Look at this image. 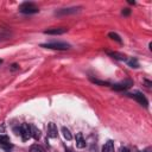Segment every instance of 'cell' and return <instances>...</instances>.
Returning <instances> with one entry per match:
<instances>
[{
  "mask_svg": "<svg viewBox=\"0 0 152 152\" xmlns=\"http://www.w3.org/2000/svg\"><path fill=\"white\" fill-rule=\"evenodd\" d=\"M19 12L24 13V14H34L39 12V8L33 4V2H23L19 6Z\"/></svg>",
  "mask_w": 152,
  "mask_h": 152,
  "instance_id": "1",
  "label": "cell"
},
{
  "mask_svg": "<svg viewBox=\"0 0 152 152\" xmlns=\"http://www.w3.org/2000/svg\"><path fill=\"white\" fill-rule=\"evenodd\" d=\"M42 48L52 49V50H69V49H70V44H68V43H62V42H52V43L42 44Z\"/></svg>",
  "mask_w": 152,
  "mask_h": 152,
  "instance_id": "2",
  "label": "cell"
},
{
  "mask_svg": "<svg viewBox=\"0 0 152 152\" xmlns=\"http://www.w3.org/2000/svg\"><path fill=\"white\" fill-rule=\"evenodd\" d=\"M20 134H21V138H23L24 141L28 140L31 138V125L23 124L21 127H20Z\"/></svg>",
  "mask_w": 152,
  "mask_h": 152,
  "instance_id": "3",
  "label": "cell"
},
{
  "mask_svg": "<svg viewBox=\"0 0 152 152\" xmlns=\"http://www.w3.org/2000/svg\"><path fill=\"white\" fill-rule=\"evenodd\" d=\"M131 86H133V81H132V80H126V81H124V82L113 84V89H114V90H126V89H128Z\"/></svg>",
  "mask_w": 152,
  "mask_h": 152,
  "instance_id": "4",
  "label": "cell"
},
{
  "mask_svg": "<svg viewBox=\"0 0 152 152\" xmlns=\"http://www.w3.org/2000/svg\"><path fill=\"white\" fill-rule=\"evenodd\" d=\"M128 96L135 99V100H137L141 106H144V107H147V104H148V101L146 100V97H145L141 93H139V91H137V93H134V94H128Z\"/></svg>",
  "mask_w": 152,
  "mask_h": 152,
  "instance_id": "5",
  "label": "cell"
},
{
  "mask_svg": "<svg viewBox=\"0 0 152 152\" xmlns=\"http://www.w3.org/2000/svg\"><path fill=\"white\" fill-rule=\"evenodd\" d=\"M80 11V7H70V8H62L59 11H56V15H65V14H72Z\"/></svg>",
  "mask_w": 152,
  "mask_h": 152,
  "instance_id": "6",
  "label": "cell"
},
{
  "mask_svg": "<svg viewBox=\"0 0 152 152\" xmlns=\"http://www.w3.org/2000/svg\"><path fill=\"white\" fill-rule=\"evenodd\" d=\"M65 32H66L65 27H51V28H48L44 31V33H46V34H63Z\"/></svg>",
  "mask_w": 152,
  "mask_h": 152,
  "instance_id": "7",
  "label": "cell"
},
{
  "mask_svg": "<svg viewBox=\"0 0 152 152\" xmlns=\"http://www.w3.org/2000/svg\"><path fill=\"white\" fill-rule=\"evenodd\" d=\"M57 126L53 124V122H50L48 125V137L49 138H57Z\"/></svg>",
  "mask_w": 152,
  "mask_h": 152,
  "instance_id": "8",
  "label": "cell"
},
{
  "mask_svg": "<svg viewBox=\"0 0 152 152\" xmlns=\"http://www.w3.org/2000/svg\"><path fill=\"white\" fill-rule=\"evenodd\" d=\"M76 147H78V148L86 147V140H84L82 133H77L76 134Z\"/></svg>",
  "mask_w": 152,
  "mask_h": 152,
  "instance_id": "9",
  "label": "cell"
},
{
  "mask_svg": "<svg viewBox=\"0 0 152 152\" xmlns=\"http://www.w3.org/2000/svg\"><path fill=\"white\" fill-rule=\"evenodd\" d=\"M107 53H108L110 57L115 58V59H119V61H127V57H126L125 55L120 53V52H116V51H107Z\"/></svg>",
  "mask_w": 152,
  "mask_h": 152,
  "instance_id": "10",
  "label": "cell"
},
{
  "mask_svg": "<svg viewBox=\"0 0 152 152\" xmlns=\"http://www.w3.org/2000/svg\"><path fill=\"white\" fill-rule=\"evenodd\" d=\"M0 145L4 146L6 150H8V147H11V144H10V138L5 134H0Z\"/></svg>",
  "mask_w": 152,
  "mask_h": 152,
  "instance_id": "11",
  "label": "cell"
},
{
  "mask_svg": "<svg viewBox=\"0 0 152 152\" xmlns=\"http://www.w3.org/2000/svg\"><path fill=\"white\" fill-rule=\"evenodd\" d=\"M102 152H114V144L112 140H108L103 147H102Z\"/></svg>",
  "mask_w": 152,
  "mask_h": 152,
  "instance_id": "12",
  "label": "cell"
},
{
  "mask_svg": "<svg viewBox=\"0 0 152 152\" xmlns=\"http://www.w3.org/2000/svg\"><path fill=\"white\" fill-rule=\"evenodd\" d=\"M31 137H33L36 140H38L40 138V131L33 125H31Z\"/></svg>",
  "mask_w": 152,
  "mask_h": 152,
  "instance_id": "13",
  "label": "cell"
},
{
  "mask_svg": "<svg viewBox=\"0 0 152 152\" xmlns=\"http://www.w3.org/2000/svg\"><path fill=\"white\" fill-rule=\"evenodd\" d=\"M62 133H63L64 139H66V140H71L72 139V134L70 133V131L66 127H62Z\"/></svg>",
  "mask_w": 152,
  "mask_h": 152,
  "instance_id": "14",
  "label": "cell"
},
{
  "mask_svg": "<svg viewBox=\"0 0 152 152\" xmlns=\"http://www.w3.org/2000/svg\"><path fill=\"white\" fill-rule=\"evenodd\" d=\"M127 63H128V65H129L131 68H139L138 59H137V58H134V57H132L131 59H127Z\"/></svg>",
  "mask_w": 152,
  "mask_h": 152,
  "instance_id": "15",
  "label": "cell"
},
{
  "mask_svg": "<svg viewBox=\"0 0 152 152\" xmlns=\"http://www.w3.org/2000/svg\"><path fill=\"white\" fill-rule=\"evenodd\" d=\"M30 152H45V150H44L42 146L34 144V145H32V146L30 147Z\"/></svg>",
  "mask_w": 152,
  "mask_h": 152,
  "instance_id": "16",
  "label": "cell"
},
{
  "mask_svg": "<svg viewBox=\"0 0 152 152\" xmlns=\"http://www.w3.org/2000/svg\"><path fill=\"white\" fill-rule=\"evenodd\" d=\"M108 37L109 38H112V39H114V40H116L118 43H122V40H121V38H120V36L118 34V33H115V32H109L108 33Z\"/></svg>",
  "mask_w": 152,
  "mask_h": 152,
  "instance_id": "17",
  "label": "cell"
},
{
  "mask_svg": "<svg viewBox=\"0 0 152 152\" xmlns=\"http://www.w3.org/2000/svg\"><path fill=\"white\" fill-rule=\"evenodd\" d=\"M90 81H91L93 83H96V84H100V86H108V82L100 81V80H96V78H93V77H90Z\"/></svg>",
  "mask_w": 152,
  "mask_h": 152,
  "instance_id": "18",
  "label": "cell"
},
{
  "mask_svg": "<svg viewBox=\"0 0 152 152\" xmlns=\"http://www.w3.org/2000/svg\"><path fill=\"white\" fill-rule=\"evenodd\" d=\"M121 152H138L135 148H133V150H129L128 147H122L121 148Z\"/></svg>",
  "mask_w": 152,
  "mask_h": 152,
  "instance_id": "19",
  "label": "cell"
},
{
  "mask_svg": "<svg viewBox=\"0 0 152 152\" xmlns=\"http://www.w3.org/2000/svg\"><path fill=\"white\" fill-rule=\"evenodd\" d=\"M121 13H122L124 15H129V13H131V10H129V8H124Z\"/></svg>",
  "mask_w": 152,
  "mask_h": 152,
  "instance_id": "20",
  "label": "cell"
},
{
  "mask_svg": "<svg viewBox=\"0 0 152 152\" xmlns=\"http://www.w3.org/2000/svg\"><path fill=\"white\" fill-rule=\"evenodd\" d=\"M18 69H19V65H18V64H15V63H14V64H12V65H11V70H12V71L18 70Z\"/></svg>",
  "mask_w": 152,
  "mask_h": 152,
  "instance_id": "21",
  "label": "cell"
},
{
  "mask_svg": "<svg viewBox=\"0 0 152 152\" xmlns=\"http://www.w3.org/2000/svg\"><path fill=\"white\" fill-rule=\"evenodd\" d=\"M65 152H71V150L70 148H65Z\"/></svg>",
  "mask_w": 152,
  "mask_h": 152,
  "instance_id": "22",
  "label": "cell"
},
{
  "mask_svg": "<svg viewBox=\"0 0 152 152\" xmlns=\"http://www.w3.org/2000/svg\"><path fill=\"white\" fill-rule=\"evenodd\" d=\"M1 63H2V59H0V64H1Z\"/></svg>",
  "mask_w": 152,
  "mask_h": 152,
  "instance_id": "23",
  "label": "cell"
}]
</instances>
